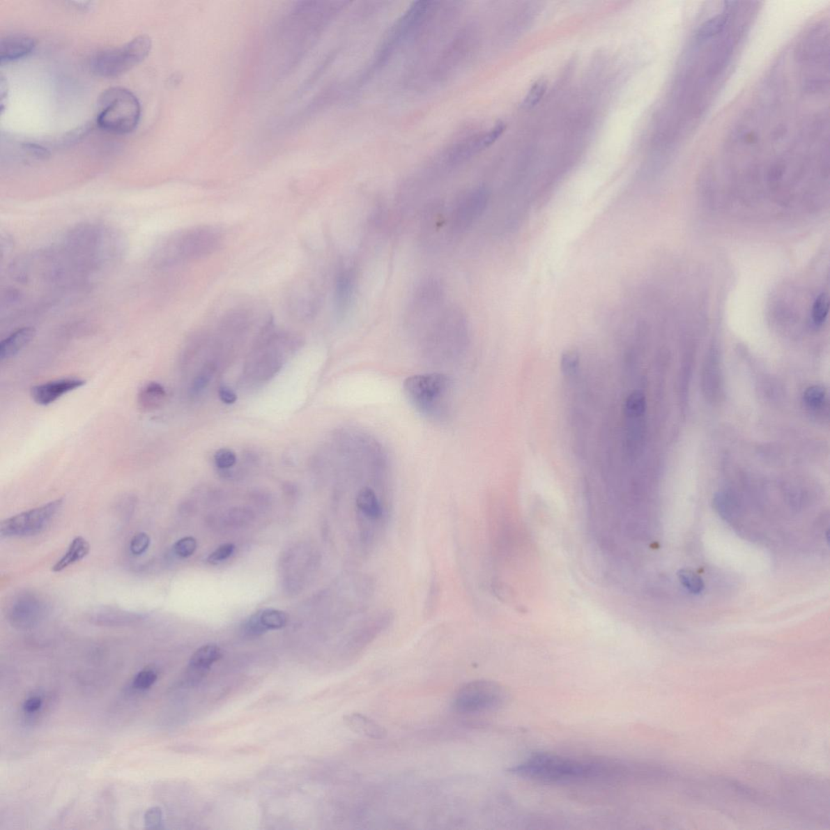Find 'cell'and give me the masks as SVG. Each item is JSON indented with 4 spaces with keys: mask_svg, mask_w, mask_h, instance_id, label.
<instances>
[{
    "mask_svg": "<svg viewBox=\"0 0 830 830\" xmlns=\"http://www.w3.org/2000/svg\"><path fill=\"white\" fill-rule=\"evenodd\" d=\"M235 548V546L231 544H223L208 556V561L212 564H220L231 558Z\"/></svg>",
    "mask_w": 830,
    "mask_h": 830,
    "instance_id": "836d02e7",
    "label": "cell"
},
{
    "mask_svg": "<svg viewBox=\"0 0 830 830\" xmlns=\"http://www.w3.org/2000/svg\"><path fill=\"white\" fill-rule=\"evenodd\" d=\"M42 707V700L38 697L29 698L24 703V708L28 713L37 712Z\"/></svg>",
    "mask_w": 830,
    "mask_h": 830,
    "instance_id": "ab89813d",
    "label": "cell"
},
{
    "mask_svg": "<svg viewBox=\"0 0 830 830\" xmlns=\"http://www.w3.org/2000/svg\"><path fill=\"white\" fill-rule=\"evenodd\" d=\"M490 193L484 187L469 189L452 202L448 213H441V231H445L447 240L454 241L479 220L488 208Z\"/></svg>",
    "mask_w": 830,
    "mask_h": 830,
    "instance_id": "ba28073f",
    "label": "cell"
},
{
    "mask_svg": "<svg viewBox=\"0 0 830 830\" xmlns=\"http://www.w3.org/2000/svg\"><path fill=\"white\" fill-rule=\"evenodd\" d=\"M24 150L29 153V155L32 157L33 156L38 159H45L49 155L47 148H43L41 146L34 145V144H26V145L24 146Z\"/></svg>",
    "mask_w": 830,
    "mask_h": 830,
    "instance_id": "74e56055",
    "label": "cell"
},
{
    "mask_svg": "<svg viewBox=\"0 0 830 830\" xmlns=\"http://www.w3.org/2000/svg\"><path fill=\"white\" fill-rule=\"evenodd\" d=\"M215 372L212 365H207L203 367V369L198 374L192 383V390L194 392H199L206 389L207 385L210 384V381Z\"/></svg>",
    "mask_w": 830,
    "mask_h": 830,
    "instance_id": "1f68e13d",
    "label": "cell"
},
{
    "mask_svg": "<svg viewBox=\"0 0 830 830\" xmlns=\"http://www.w3.org/2000/svg\"><path fill=\"white\" fill-rule=\"evenodd\" d=\"M157 675L153 670H146L138 673L134 679V687L138 689H146L155 683Z\"/></svg>",
    "mask_w": 830,
    "mask_h": 830,
    "instance_id": "e575fe53",
    "label": "cell"
},
{
    "mask_svg": "<svg viewBox=\"0 0 830 830\" xmlns=\"http://www.w3.org/2000/svg\"><path fill=\"white\" fill-rule=\"evenodd\" d=\"M445 287L438 278L422 279L415 288L406 311V325L412 339L445 309Z\"/></svg>",
    "mask_w": 830,
    "mask_h": 830,
    "instance_id": "52a82bcc",
    "label": "cell"
},
{
    "mask_svg": "<svg viewBox=\"0 0 830 830\" xmlns=\"http://www.w3.org/2000/svg\"><path fill=\"white\" fill-rule=\"evenodd\" d=\"M357 272L352 266L343 265L336 273L334 303L336 316L342 319L349 312L355 299Z\"/></svg>",
    "mask_w": 830,
    "mask_h": 830,
    "instance_id": "7c38bea8",
    "label": "cell"
},
{
    "mask_svg": "<svg viewBox=\"0 0 830 830\" xmlns=\"http://www.w3.org/2000/svg\"><path fill=\"white\" fill-rule=\"evenodd\" d=\"M507 691L495 681L479 679L471 681L456 693L454 707L461 714L491 712L506 702Z\"/></svg>",
    "mask_w": 830,
    "mask_h": 830,
    "instance_id": "30bf717a",
    "label": "cell"
},
{
    "mask_svg": "<svg viewBox=\"0 0 830 830\" xmlns=\"http://www.w3.org/2000/svg\"><path fill=\"white\" fill-rule=\"evenodd\" d=\"M141 114L140 102L131 91L114 87L104 92L99 99L97 121L103 130L126 134L135 130Z\"/></svg>",
    "mask_w": 830,
    "mask_h": 830,
    "instance_id": "8992f818",
    "label": "cell"
},
{
    "mask_svg": "<svg viewBox=\"0 0 830 830\" xmlns=\"http://www.w3.org/2000/svg\"><path fill=\"white\" fill-rule=\"evenodd\" d=\"M217 229L195 226L170 233L159 240L152 248L151 264L167 268L201 259L217 250L222 243Z\"/></svg>",
    "mask_w": 830,
    "mask_h": 830,
    "instance_id": "277c9868",
    "label": "cell"
},
{
    "mask_svg": "<svg viewBox=\"0 0 830 830\" xmlns=\"http://www.w3.org/2000/svg\"><path fill=\"white\" fill-rule=\"evenodd\" d=\"M405 394L414 408L426 420L443 422L451 412L453 381L439 372L415 375L404 382Z\"/></svg>",
    "mask_w": 830,
    "mask_h": 830,
    "instance_id": "5b68a950",
    "label": "cell"
},
{
    "mask_svg": "<svg viewBox=\"0 0 830 830\" xmlns=\"http://www.w3.org/2000/svg\"><path fill=\"white\" fill-rule=\"evenodd\" d=\"M804 401L808 408L818 410L823 408L827 402L826 390L821 386H813L804 392Z\"/></svg>",
    "mask_w": 830,
    "mask_h": 830,
    "instance_id": "cb8c5ba5",
    "label": "cell"
},
{
    "mask_svg": "<svg viewBox=\"0 0 830 830\" xmlns=\"http://www.w3.org/2000/svg\"><path fill=\"white\" fill-rule=\"evenodd\" d=\"M261 622L268 630L281 629L287 624V616L281 610L268 609L259 613Z\"/></svg>",
    "mask_w": 830,
    "mask_h": 830,
    "instance_id": "603a6c76",
    "label": "cell"
},
{
    "mask_svg": "<svg viewBox=\"0 0 830 830\" xmlns=\"http://www.w3.org/2000/svg\"><path fill=\"white\" fill-rule=\"evenodd\" d=\"M151 537L146 533H138L133 536L130 543V550L132 553L135 555H141L146 553L151 546Z\"/></svg>",
    "mask_w": 830,
    "mask_h": 830,
    "instance_id": "4dcf8cb0",
    "label": "cell"
},
{
    "mask_svg": "<svg viewBox=\"0 0 830 830\" xmlns=\"http://www.w3.org/2000/svg\"><path fill=\"white\" fill-rule=\"evenodd\" d=\"M438 587L439 585L438 583H437L436 579L433 578L430 585L429 597H427L426 600L427 604L426 608L427 609V613H431V611L434 609V606H436V602L439 594Z\"/></svg>",
    "mask_w": 830,
    "mask_h": 830,
    "instance_id": "8d00e7d4",
    "label": "cell"
},
{
    "mask_svg": "<svg viewBox=\"0 0 830 830\" xmlns=\"http://www.w3.org/2000/svg\"><path fill=\"white\" fill-rule=\"evenodd\" d=\"M829 308V296L827 294L820 295L815 300L813 306V321L817 326H821L827 321Z\"/></svg>",
    "mask_w": 830,
    "mask_h": 830,
    "instance_id": "484cf974",
    "label": "cell"
},
{
    "mask_svg": "<svg viewBox=\"0 0 830 830\" xmlns=\"http://www.w3.org/2000/svg\"><path fill=\"white\" fill-rule=\"evenodd\" d=\"M91 546L86 539L77 537L69 546L67 553L52 567L54 573H59L73 564L79 562L89 554Z\"/></svg>",
    "mask_w": 830,
    "mask_h": 830,
    "instance_id": "d6986e66",
    "label": "cell"
},
{
    "mask_svg": "<svg viewBox=\"0 0 830 830\" xmlns=\"http://www.w3.org/2000/svg\"><path fill=\"white\" fill-rule=\"evenodd\" d=\"M127 241L118 229L101 223H84L68 233L63 256L77 270H99L122 259Z\"/></svg>",
    "mask_w": 830,
    "mask_h": 830,
    "instance_id": "6da1fadb",
    "label": "cell"
},
{
    "mask_svg": "<svg viewBox=\"0 0 830 830\" xmlns=\"http://www.w3.org/2000/svg\"><path fill=\"white\" fill-rule=\"evenodd\" d=\"M645 397L643 392H635L631 394L625 404V413L631 417H638L645 414Z\"/></svg>",
    "mask_w": 830,
    "mask_h": 830,
    "instance_id": "d4e9b609",
    "label": "cell"
},
{
    "mask_svg": "<svg viewBox=\"0 0 830 830\" xmlns=\"http://www.w3.org/2000/svg\"><path fill=\"white\" fill-rule=\"evenodd\" d=\"M509 771L515 776L544 783L615 781L619 767L613 760H581L537 753Z\"/></svg>",
    "mask_w": 830,
    "mask_h": 830,
    "instance_id": "7a4b0ae2",
    "label": "cell"
},
{
    "mask_svg": "<svg viewBox=\"0 0 830 830\" xmlns=\"http://www.w3.org/2000/svg\"><path fill=\"white\" fill-rule=\"evenodd\" d=\"M414 340L422 355L434 364H448L460 360L470 343L466 313L459 306L447 305Z\"/></svg>",
    "mask_w": 830,
    "mask_h": 830,
    "instance_id": "3957f363",
    "label": "cell"
},
{
    "mask_svg": "<svg viewBox=\"0 0 830 830\" xmlns=\"http://www.w3.org/2000/svg\"><path fill=\"white\" fill-rule=\"evenodd\" d=\"M40 604L33 599H20L12 611V620L19 627H29L37 620Z\"/></svg>",
    "mask_w": 830,
    "mask_h": 830,
    "instance_id": "ffe728a7",
    "label": "cell"
},
{
    "mask_svg": "<svg viewBox=\"0 0 830 830\" xmlns=\"http://www.w3.org/2000/svg\"><path fill=\"white\" fill-rule=\"evenodd\" d=\"M37 331L33 327H23L13 332L0 343V360H5L16 356L36 337Z\"/></svg>",
    "mask_w": 830,
    "mask_h": 830,
    "instance_id": "2e32d148",
    "label": "cell"
},
{
    "mask_svg": "<svg viewBox=\"0 0 830 830\" xmlns=\"http://www.w3.org/2000/svg\"><path fill=\"white\" fill-rule=\"evenodd\" d=\"M36 42L26 36H11L3 38L0 43V61L1 63L16 61L31 53Z\"/></svg>",
    "mask_w": 830,
    "mask_h": 830,
    "instance_id": "9a60e30c",
    "label": "cell"
},
{
    "mask_svg": "<svg viewBox=\"0 0 830 830\" xmlns=\"http://www.w3.org/2000/svg\"><path fill=\"white\" fill-rule=\"evenodd\" d=\"M167 397V391L157 382L148 383L139 392L138 406L144 411H152L160 407Z\"/></svg>",
    "mask_w": 830,
    "mask_h": 830,
    "instance_id": "ac0fdd59",
    "label": "cell"
},
{
    "mask_svg": "<svg viewBox=\"0 0 830 830\" xmlns=\"http://www.w3.org/2000/svg\"><path fill=\"white\" fill-rule=\"evenodd\" d=\"M197 548V540L192 537H185L176 541L174 545V551L178 558H187L195 553Z\"/></svg>",
    "mask_w": 830,
    "mask_h": 830,
    "instance_id": "83f0119b",
    "label": "cell"
},
{
    "mask_svg": "<svg viewBox=\"0 0 830 830\" xmlns=\"http://www.w3.org/2000/svg\"><path fill=\"white\" fill-rule=\"evenodd\" d=\"M151 48L150 37L138 36L121 47L97 53L91 61V70L102 77L121 76L141 63L148 56Z\"/></svg>",
    "mask_w": 830,
    "mask_h": 830,
    "instance_id": "9c48e42d",
    "label": "cell"
},
{
    "mask_svg": "<svg viewBox=\"0 0 830 830\" xmlns=\"http://www.w3.org/2000/svg\"><path fill=\"white\" fill-rule=\"evenodd\" d=\"M730 20V15L728 12V10L727 12L718 14L716 16L707 20L698 29L697 36H695L698 42L702 43L709 38L718 36L720 33L724 31L725 26H728Z\"/></svg>",
    "mask_w": 830,
    "mask_h": 830,
    "instance_id": "44dd1931",
    "label": "cell"
},
{
    "mask_svg": "<svg viewBox=\"0 0 830 830\" xmlns=\"http://www.w3.org/2000/svg\"><path fill=\"white\" fill-rule=\"evenodd\" d=\"M242 631L243 634L248 638L259 637V636L267 632V630L261 622L259 613L252 615L249 620H247L245 624L243 625Z\"/></svg>",
    "mask_w": 830,
    "mask_h": 830,
    "instance_id": "f1b7e54d",
    "label": "cell"
},
{
    "mask_svg": "<svg viewBox=\"0 0 830 830\" xmlns=\"http://www.w3.org/2000/svg\"><path fill=\"white\" fill-rule=\"evenodd\" d=\"M222 657V650L216 645H206L198 649L189 662V681L194 683L202 679L210 672L212 666Z\"/></svg>",
    "mask_w": 830,
    "mask_h": 830,
    "instance_id": "5bb4252c",
    "label": "cell"
},
{
    "mask_svg": "<svg viewBox=\"0 0 830 830\" xmlns=\"http://www.w3.org/2000/svg\"><path fill=\"white\" fill-rule=\"evenodd\" d=\"M86 384V381L77 378H66L45 383V384L33 386L31 389V397L37 404L48 406L61 399L69 392H72Z\"/></svg>",
    "mask_w": 830,
    "mask_h": 830,
    "instance_id": "4fadbf2b",
    "label": "cell"
},
{
    "mask_svg": "<svg viewBox=\"0 0 830 830\" xmlns=\"http://www.w3.org/2000/svg\"><path fill=\"white\" fill-rule=\"evenodd\" d=\"M59 499L5 519L0 525L2 538H16L41 533L52 523L63 505Z\"/></svg>",
    "mask_w": 830,
    "mask_h": 830,
    "instance_id": "8fae6325",
    "label": "cell"
},
{
    "mask_svg": "<svg viewBox=\"0 0 830 830\" xmlns=\"http://www.w3.org/2000/svg\"><path fill=\"white\" fill-rule=\"evenodd\" d=\"M344 723L352 732L372 739H383L386 737L387 732L374 720L360 713L347 714L344 717Z\"/></svg>",
    "mask_w": 830,
    "mask_h": 830,
    "instance_id": "e0dca14e",
    "label": "cell"
},
{
    "mask_svg": "<svg viewBox=\"0 0 830 830\" xmlns=\"http://www.w3.org/2000/svg\"><path fill=\"white\" fill-rule=\"evenodd\" d=\"M678 578L684 587L693 594H700L705 590L704 581L697 574L690 569H681L678 571Z\"/></svg>",
    "mask_w": 830,
    "mask_h": 830,
    "instance_id": "7402d4cb",
    "label": "cell"
},
{
    "mask_svg": "<svg viewBox=\"0 0 830 830\" xmlns=\"http://www.w3.org/2000/svg\"><path fill=\"white\" fill-rule=\"evenodd\" d=\"M162 813L161 809L154 807L148 809L145 815L146 826L148 829H156L161 827Z\"/></svg>",
    "mask_w": 830,
    "mask_h": 830,
    "instance_id": "d590c367",
    "label": "cell"
},
{
    "mask_svg": "<svg viewBox=\"0 0 830 830\" xmlns=\"http://www.w3.org/2000/svg\"><path fill=\"white\" fill-rule=\"evenodd\" d=\"M579 355L574 351H568L561 357V369L564 374L570 375L574 374L579 366Z\"/></svg>",
    "mask_w": 830,
    "mask_h": 830,
    "instance_id": "f546056e",
    "label": "cell"
},
{
    "mask_svg": "<svg viewBox=\"0 0 830 830\" xmlns=\"http://www.w3.org/2000/svg\"><path fill=\"white\" fill-rule=\"evenodd\" d=\"M215 460L218 468L226 470L236 464V455L231 449H222L217 452Z\"/></svg>",
    "mask_w": 830,
    "mask_h": 830,
    "instance_id": "d6a6232c",
    "label": "cell"
},
{
    "mask_svg": "<svg viewBox=\"0 0 830 830\" xmlns=\"http://www.w3.org/2000/svg\"><path fill=\"white\" fill-rule=\"evenodd\" d=\"M218 396L223 404L231 405L237 401V395L230 387L222 386L218 391Z\"/></svg>",
    "mask_w": 830,
    "mask_h": 830,
    "instance_id": "f35d334b",
    "label": "cell"
},
{
    "mask_svg": "<svg viewBox=\"0 0 830 830\" xmlns=\"http://www.w3.org/2000/svg\"><path fill=\"white\" fill-rule=\"evenodd\" d=\"M546 91V83L544 81L536 82L526 95L523 107L525 108L534 107L543 98Z\"/></svg>",
    "mask_w": 830,
    "mask_h": 830,
    "instance_id": "4316f807",
    "label": "cell"
}]
</instances>
